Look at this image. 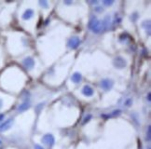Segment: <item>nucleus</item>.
Segmentation results:
<instances>
[{"label": "nucleus", "mask_w": 151, "mask_h": 149, "mask_svg": "<svg viewBox=\"0 0 151 149\" xmlns=\"http://www.w3.org/2000/svg\"><path fill=\"white\" fill-rule=\"evenodd\" d=\"M90 29H92L93 32H95V33H99V32L104 29V23L99 22L96 18H92V21L90 22Z\"/></svg>", "instance_id": "nucleus-1"}, {"label": "nucleus", "mask_w": 151, "mask_h": 149, "mask_svg": "<svg viewBox=\"0 0 151 149\" xmlns=\"http://www.w3.org/2000/svg\"><path fill=\"white\" fill-rule=\"evenodd\" d=\"M13 123V119L12 118H9V119H7L5 122H3L1 125H0V132H5V130H9L10 127H11Z\"/></svg>", "instance_id": "nucleus-2"}, {"label": "nucleus", "mask_w": 151, "mask_h": 149, "mask_svg": "<svg viewBox=\"0 0 151 149\" xmlns=\"http://www.w3.org/2000/svg\"><path fill=\"white\" fill-rule=\"evenodd\" d=\"M42 141H43L44 144H46L48 145H52L54 143V138L51 134H46V135L42 138Z\"/></svg>", "instance_id": "nucleus-3"}, {"label": "nucleus", "mask_w": 151, "mask_h": 149, "mask_svg": "<svg viewBox=\"0 0 151 149\" xmlns=\"http://www.w3.org/2000/svg\"><path fill=\"white\" fill-rule=\"evenodd\" d=\"M112 86H113V82L109 79H104L101 82V87L105 90H108L109 88H112Z\"/></svg>", "instance_id": "nucleus-4"}, {"label": "nucleus", "mask_w": 151, "mask_h": 149, "mask_svg": "<svg viewBox=\"0 0 151 149\" xmlns=\"http://www.w3.org/2000/svg\"><path fill=\"white\" fill-rule=\"evenodd\" d=\"M79 38L78 37H73L72 39H70L68 42V46L72 49H76L78 48V46L79 45Z\"/></svg>", "instance_id": "nucleus-5"}, {"label": "nucleus", "mask_w": 151, "mask_h": 149, "mask_svg": "<svg viewBox=\"0 0 151 149\" xmlns=\"http://www.w3.org/2000/svg\"><path fill=\"white\" fill-rule=\"evenodd\" d=\"M34 65H35V62H34V60L32 58H26L23 61V65L28 69H32Z\"/></svg>", "instance_id": "nucleus-6"}, {"label": "nucleus", "mask_w": 151, "mask_h": 149, "mask_svg": "<svg viewBox=\"0 0 151 149\" xmlns=\"http://www.w3.org/2000/svg\"><path fill=\"white\" fill-rule=\"evenodd\" d=\"M82 93L85 95V96L90 97L93 94V90L90 86H85L82 90Z\"/></svg>", "instance_id": "nucleus-7"}, {"label": "nucleus", "mask_w": 151, "mask_h": 149, "mask_svg": "<svg viewBox=\"0 0 151 149\" xmlns=\"http://www.w3.org/2000/svg\"><path fill=\"white\" fill-rule=\"evenodd\" d=\"M34 15V11L32 9H27L25 10V12L23 13V20H29L31 19V18L33 17Z\"/></svg>", "instance_id": "nucleus-8"}, {"label": "nucleus", "mask_w": 151, "mask_h": 149, "mask_svg": "<svg viewBox=\"0 0 151 149\" xmlns=\"http://www.w3.org/2000/svg\"><path fill=\"white\" fill-rule=\"evenodd\" d=\"M126 65L125 63V61L122 58H120V57H118V58H117L116 59V61H115V65L117 66V67H118V68H122L124 65Z\"/></svg>", "instance_id": "nucleus-9"}, {"label": "nucleus", "mask_w": 151, "mask_h": 149, "mask_svg": "<svg viewBox=\"0 0 151 149\" xmlns=\"http://www.w3.org/2000/svg\"><path fill=\"white\" fill-rule=\"evenodd\" d=\"M81 78H82V76H81V74H80L79 73H75L72 76V81L73 82H75V83H79L80 81H81Z\"/></svg>", "instance_id": "nucleus-10"}, {"label": "nucleus", "mask_w": 151, "mask_h": 149, "mask_svg": "<svg viewBox=\"0 0 151 149\" xmlns=\"http://www.w3.org/2000/svg\"><path fill=\"white\" fill-rule=\"evenodd\" d=\"M28 107H29V105H28L27 104H23L19 106V110L20 111H23V110H26Z\"/></svg>", "instance_id": "nucleus-11"}, {"label": "nucleus", "mask_w": 151, "mask_h": 149, "mask_svg": "<svg viewBox=\"0 0 151 149\" xmlns=\"http://www.w3.org/2000/svg\"><path fill=\"white\" fill-rule=\"evenodd\" d=\"M4 118H5L4 115H3V114H0V122H2V120L4 119Z\"/></svg>", "instance_id": "nucleus-12"}, {"label": "nucleus", "mask_w": 151, "mask_h": 149, "mask_svg": "<svg viewBox=\"0 0 151 149\" xmlns=\"http://www.w3.org/2000/svg\"><path fill=\"white\" fill-rule=\"evenodd\" d=\"M104 4H105V5H107V6H108V5H111V4H112V3H113V2H112V1H110V2H107V1H104Z\"/></svg>", "instance_id": "nucleus-13"}, {"label": "nucleus", "mask_w": 151, "mask_h": 149, "mask_svg": "<svg viewBox=\"0 0 151 149\" xmlns=\"http://www.w3.org/2000/svg\"><path fill=\"white\" fill-rule=\"evenodd\" d=\"M2 105H3V101H2V99H0V108L2 107Z\"/></svg>", "instance_id": "nucleus-14"}, {"label": "nucleus", "mask_w": 151, "mask_h": 149, "mask_svg": "<svg viewBox=\"0 0 151 149\" xmlns=\"http://www.w3.org/2000/svg\"><path fill=\"white\" fill-rule=\"evenodd\" d=\"M40 4H41L42 6H47V3H46V2H40Z\"/></svg>", "instance_id": "nucleus-15"}, {"label": "nucleus", "mask_w": 151, "mask_h": 149, "mask_svg": "<svg viewBox=\"0 0 151 149\" xmlns=\"http://www.w3.org/2000/svg\"><path fill=\"white\" fill-rule=\"evenodd\" d=\"M36 149H43V148L40 147L39 145H36Z\"/></svg>", "instance_id": "nucleus-16"}]
</instances>
